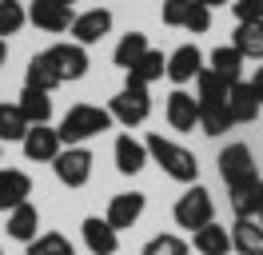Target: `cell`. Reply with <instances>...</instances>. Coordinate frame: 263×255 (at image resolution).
Returning <instances> with one entry per match:
<instances>
[{
  "mask_svg": "<svg viewBox=\"0 0 263 255\" xmlns=\"http://www.w3.org/2000/svg\"><path fill=\"white\" fill-rule=\"evenodd\" d=\"M140 255H192V243L183 235H176V231H160L140 247Z\"/></svg>",
  "mask_w": 263,
  "mask_h": 255,
  "instance_id": "cell-33",
  "label": "cell"
},
{
  "mask_svg": "<svg viewBox=\"0 0 263 255\" xmlns=\"http://www.w3.org/2000/svg\"><path fill=\"white\" fill-rule=\"evenodd\" d=\"M251 88H255V96H259V104H263V60H259V68L251 72V80H247Z\"/></svg>",
  "mask_w": 263,
  "mask_h": 255,
  "instance_id": "cell-36",
  "label": "cell"
},
{
  "mask_svg": "<svg viewBox=\"0 0 263 255\" xmlns=\"http://www.w3.org/2000/svg\"><path fill=\"white\" fill-rule=\"evenodd\" d=\"M44 56L52 60V68H56V76L64 80H84L88 76V68H92V60H88V48L76 44V40H60V44L44 48Z\"/></svg>",
  "mask_w": 263,
  "mask_h": 255,
  "instance_id": "cell-7",
  "label": "cell"
},
{
  "mask_svg": "<svg viewBox=\"0 0 263 255\" xmlns=\"http://www.w3.org/2000/svg\"><path fill=\"white\" fill-rule=\"evenodd\" d=\"M231 44L235 52L243 56V60H263V20H243V24H235L231 32Z\"/></svg>",
  "mask_w": 263,
  "mask_h": 255,
  "instance_id": "cell-23",
  "label": "cell"
},
{
  "mask_svg": "<svg viewBox=\"0 0 263 255\" xmlns=\"http://www.w3.org/2000/svg\"><path fill=\"white\" fill-rule=\"evenodd\" d=\"M215 163H219V179H223L228 188L243 184V179H251V175H259L255 156H251V148H247V143H228V148L219 152Z\"/></svg>",
  "mask_w": 263,
  "mask_h": 255,
  "instance_id": "cell-9",
  "label": "cell"
},
{
  "mask_svg": "<svg viewBox=\"0 0 263 255\" xmlns=\"http://www.w3.org/2000/svg\"><path fill=\"white\" fill-rule=\"evenodd\" d=\"M108 112H112V120L120 128L148 124V116H152V92H148V88H136V84H124V88L108 100Z\"/></svg>",
  "mask_w": 263,
  "mask_h": 255,
  "instance_id": "cell-4",
  "label": "cell"
},
{
  "mask_svg": "<svg viewBox=\"0 0 263 255\" xmlns=\"http://www.w3.org/2000/svg\"><path fill=\"white\" fill-rule=\"evenodd\" d=\"M92 163H96V156L88 152V143H76V148H64L52 159V172L64 188H84L92 179Z\"/></svg>",
  "mask_w": 263,
  "mask_h": 255,
  "instance_id": "cell-6",
  "label": "cell"
},
{
  "mask_svg": "<svg viewBox=\"0 0 263 255\" xmlns=\"http://www.w3.org/2000/svg\"><path fill=\"white\" fill-rule=\"evenodd\" d=\"M172 220H176V227H183V231H199V227H208V223L215 220L212 191L203 188V184H187L183 195L176 199V207H172Z\"/></svg>",
  "mask_w": 263,
  "mask_h": 255,
  "instance_id": "cell-3",
  "label": "cell"
},
{
  "mask_svg": "<svg viewBox=\"0 0 263 255\" xmlns=\"http://www.w3.org/2000/svg\"><path fill=\"white\" fill-rule=\"evenodd\" d=\"M112 24H116V16L108 12V8H88V12H76V20H72V40L76 44H84V48H92V44H100L108 32H112Z\"/></svg>",
  "mask_w": 263,
  "mask_h": 255,
  "instance_id": "cell-12",
  "label": "cell"
},
{
  "mask_svg": "<svg viewBox=\"0 0 263 255\" xmlns=\"http://www.w3.org/2000/svg\"><path fill=\"white\" fill-rule=\"evenodd\" d=\"M167 72V56L160 52V48H148L140 60L132 64L128 72H124V84H136V88H152L156 80H164Z\"/></svg>",
  "mask_w": 263,
  "mask_h": 255,
  "instance_id": "cell-21",
  "label": "cell"
},
{
  "mask_svg": "<svg viewBox=\"0 0 263 255\" xmlns=\"http://www.w3.org/2000/svg\"><path fill=\"white\" fill-rule=\"evenodd\" d=\"M4 64H8V44L0 40V68H4Z\"/></svg>",
  "mask_w": 263,
  "mask_h": 255,
  "instance_id": "cell-38",
  "label": "cell"
},
{
  "mask_svg": "<svg viewBox=\"0 0 263 255\" xmlns=\"http://www.w3.org/2000/svg\"><path fill=\"white\" fill-rule=\"evenodd\" d=\"M259 255H263V251H259Z\"/></svg>",
  "mask_w": 263,
  "mask_h": 255,
  "instance_id": "cell-41",
  "label": "cell"
},
{
  "mask_svg": "<svg viewBox=\"0 0 263 255\" xmlns=\"http://www.w3.org/2000/svg\"><path fill=\"white\" fill-rule=\"evenodd\" d=\"M228 199H231L235 220H259V207H263V175H251V179H243V184L228 188Z\"/></svg>",
  "mask_w": 263,
  "mask_h": 255,
  "instance_id": "cell-17",
  "label": "cell"
},
{
  "mask_svg": "<svg viewBox=\"0 0 263 255\" xmlns=\"http://www.w3.org/2000/svg\"><path fill=\"white\" fill-rule=\"evenodd\" d=\"M80 235H84L88 255H116L120 251V231H116L104 215H88V220L80 223Z\"/></svg>",
  "mask_w": 263,
  "mask_h": 255,
  "instance_id": "cell-16",
  "label": "cell"
},
{
  "mask_svg": "<svg viewBox=\"0 0 263 255\" xmlns=\"http://www.w3.org/2000/svg\"><path fill=\"white\" fill-rule=\"evenodd\" d=\"M228 8H231V16H235V24H243V20H263V0H231Z\"/></svg>",
  "mask_w": 263,
  "mask_h": 255,
  "instance_id": "cell-35",
  "label": "cell"
},
{
  "mask_svg": "<svg viewBox=\"0 0 263 255\" xmlns=\"http://www.w3.org/2000/svg\"><path fill=\"white\" fill-rule=\"evenodd\" d=\"M243 56L235 52V44H219L212 48V56H208V68H212L215 76H223L228 84H235V80H243Z\"/></svg>",
  "mask_w": 263,
  "mask_h": 255,
  "instance_id": "cell-26",
  "label": "cell"
},
{
  "mask_svg": "<svg viewBox=\"0 0 263 255\" xmlns=\"http://www.w3.org/2000/svg\"><path fill=\"white\" fill-rule=\"evenodd\" d=\"M144 143H148V159L167 175V179H176V184H183V188H187V184H199V159H196V152H187L183 143L167 140L164 132H152Z\"/></svg>",
  "mask_w": 263,
  "mask_h": 255,
  "instance_id": "cell-1",
  "label": "cell"
},
{
  "mask_svg": "<svg viewBox=\"0 0 263 255\" xmlns=\"http://www.w3.org/2000/svg\"><path fill=\"white\" fill-rule=\"evenodd\" d=\"M4 235L16 239V243H24V247H28V243L40 235V211H36L32 199L8 211V220H4Z\"/></svg>",
  "mask_w": 263,
  "mask_h": 255,
  "instance_id": "cell-19",
  "label": "cell"
},
{
  "mask_svg": "<svg viewBox=\"0 0 263 255\" xmlns=\"http://www.w3.org/2000/svg\"><path fill=\"white\" fill-rule=\"evenodd\" d=\"M231 116H228V100L223 104H199V132L203 136H228L231 132Z\"/></svg>",
  "mask_w": 263,
  "mask_h": 255,
  "instance_id": "cell-30",
  "label": "cell"
},
{
  "mask_svg": "<svg viewBox=\"0 0 263 255\" xmlns=\"http://www.w3.org/2000/svg\"><path fill=\"white\" fill-rule=\"evenodd\" d=\"M192 247H196V255H235L231 251V231L215 220L208 223V227L192 231Z\"/></svg>",
  "mask_w": 263,
  "mask_h": 255,
  "instance_id": "cell-22",
  "label": "cell"
},
{
  "mask_svg": "<svg viewBox=\"0 0 263 255\" xmlns=\"http://www.w3.org/2000/svg\"><path fill=\"white\" fill-rule=\"evenodd\" d=\"M24 255H76L72 239L60 235V231H40V235L24 247Z\"/></svg>",
  "mask_w": 263,
  "mask_h": 255,
  "instance_id": "cell-32",
  "label": "cell"
},
{
  "mask_svg": "<svg viewBox=\"0 0 263 255\" xmlns=\"http://www.w3.org/2000/svg\"><path fill=\"white\" fill-rule=\"evenodd\" d=\"M259 96H255V88L247 84V80H235L228 88V116L231 124H255L259 120Z\"/></svg>",
  "mask_w": 263,
  "mask_h": 255,
  "instance_id": "cell-18",
  "label": "cell"
},
{
  "mask_svg": "<svg viewBox=\"0 0 263 255\" xmlns=\"http://www.w3.org/2000/svg\"><path fill=\"white\" fill-rule=\"evenodd\" d=\"M24 24H28V8L20 0H0V40L4 36H16Z\"/></svg>",
  "mask_w": 263,
  "mask_h": 255,
  "instance_id": "cell-34",
  "label": "cell"
},
{
  "mask_svg": "<svg viewBox=\"0 0 263 255\" xmlns=\"http://www.w3.org/2000/svg\"><path fill=\"white\" fill-rule=\"evenodd\" d=\"M228 88L231 84L223 76H215L212 68H203L196 76V100L199 104H223V100H228Z\"/></svg>",
  "mask_w": 263,
  "mask_h": 255,
  "instance_id": "cell-31",
  "label": "cell"
},
{
  "mask_svg": "<svg viewBox=\"0 0 263 255\" xmlns=\"http://www.w3.org/2000/svg\"><path fill=\"white\" fill-rule=\"evenodd\" d=\"M231 251H235V255H259L263 251V227H259V220H235V223H231Z\"/></svg>",
  "mask_w": 263,
  "mask_h": 255,
  "instance_id": "cell-25",
  "label": "cell"
},
{
  "mask_svg": "<svg viewBox=\"0 0 263 255\" xmlns=\"http://www.w3.org/2000/svg\"><path fill=\"white\" fill-rule=\"evenodd\" d=\"M28 195H32V175L20 168H0V211L28 204Z\"/></svg>",
  "mask_w": 263,
  "mask_h": 255,
  "instance_id": "cell-20",
  "label": "cell"
},
{
  "mask_svg": "<svg viewBox=\"0 0 263 255\" xmlns=\"http://www.w3.org/2000/svg\"><path fill=\"white\" fill-rule=\"evenodd\" d=\"M160 20L167 28H180V32H192V36H203L212 28V8H203L196 0H164L160 8Z\"/></svg>",
  "mask_w": 263,
  "mask_h": 255,
  "instance_id": "cell-5",
  "label": "cell"
},
{
  "mask_svg": "<svg viewBox=\"0 0 263 255\" xmlns=\"http://www.w3.org/2000/svg\"><path fill=\"white\" fill-rule=\"evenodd\" d=\"M20 152H24L28 163H52L64 152V143H60V132L52 124H32L24 132V140H20Z\"/></svg>",
  "mask_w": 263,
  "mask_h": 255,
  "instance_id": "cell-8",
  "label": "cell"
},
{
  "mask_svg": "<svg viewBox=\"0 0 263 255\" xmlns=\"http://www.w3.org/2000/svg\"><path fill=\"white\" fill-rule=\"evenodd\" d=\"M196 4H203V8H228V0H196Z\"/></svg>",
  "mask_w": 263,
  "mask_h": 255,
  "instance_id": "cell-37",
  "label": "cell"
},
{
  "mask_svg": "<svg viewBox=\"0 0 263 255\" xmlns=\"http://www.w3.org/2000/svg\"><path fill=\"white\" fill-rule=\"evenodd\" d=\"M112 159H116V172H120V175H140L152 163V159H148V143L136 140L132 132H120V136H116Z\"/></svg>",
  "mask_w": 263,
  "mask_h": 255,
  "instance_id": "cell-13",
  "label": "cell"
},
{
  "mask_svg": "<svg viewBox=\"0 0 263 255\" xmlns=\"http://www.w3.org/2000/svg\"><path fill=\"white\" fill-rule=\"evenodd\" d=\"M16 108L24 112V120H28V124H48V120H52V96L24 84L20 96H16Z\"/></svg>",
  "mask_w": 263,
  "mask_h": 255,
  "instance_id": "cell-24",
  "label": "cell"
},
{
  "mask_svg": "<svg viewBox=\"0 0 263 255\" xmlns=\"http://www.w3.org/2000/svg\"><path fill=\"white\" fill-rule=\"evenodd\" d=\"M24 84H28V88H40V92L52 96L60 84H64V80L56 76V68H52V60L44 56V52H36L32 60H28V68H24Z\"/></svg>",
  "mask_w": 263,
  "mask_h": 255,
  "instance_id": "cell-27",
  "label": "cell"
},
{
  "mask_svg": "<svg viewBox=\"0 0 263 255\" xmlns=\"http://www.w3.org/2000/svg\"><path fill=\"white\" fill-rule=\"evenodd\" d=\"M148 48H152V44H148V36H144V32H124V36H120V44L112 48V64L128 72L132 64L148 52Z\"/></svg>",
  "mask_w": 263,
  "mask_h": 255,
  "instance_id": "cell-28",
  "label": "cell"
},
{
  "mask_svg": "<svg viewBox=\"0 0 263 255\" xmlns=\"http://www.w3.org/2000/svg\"><path fill=\"white\" fill-rule=\"evenodd\" d=\"M112 112L100 108V104H72V108L60 116V124H56V132H60V143L64 148H76V143H88L96 140V136H104V132H112Z\"/></svg>",
  "mask_w": 263,
  "mask_h": 255,
  "instance_id": "cell-2",
  "label": "cell"
},
{
  "mask_svg": "<svg viewBox=\"0 0 263 255\" xmlns=\"http://www.w3.org/2000/svg\"><path fill=\"white\" fill-rule=\"evenodd\" d=\"M144 207H148V195H144V191H120V195H112V199H108L104 220L112 223L116 231H124V227H136V223H140Z\"/></svg>",
  "mask_w": 263,
  "mask_h": 255,
  "instance_id": "cell-15",
  "label": "cell"
},
{
  "mask_svg": "<svg viewBox=\"0 0 263 255\" xmlns=\"http://www.w3.org/2000/svg\"><path fill=\"white\" fill-rule=\"evenodd\" d=\"M164 120L172 132H196L199 128V100L183 88H172L164 100Z\"/></svg>",
  "mask_w": 263,
  "mask_h": 255,
  "instance_id": "cell-10",
  "label": "cell"
},
{
  "mask_svg": "<svg viewBox=\"0 0 263 255\" xmlns=\"http://www.w3.org/2000/svg\"><path fill=\"white\" fill-rule=\"evenodd\" d=\"M72 4H60V0H32V8H28V24H36L40 32H68L72 28Z\"/></svg>",
  "mask_w": 263,
  "mask_h": 255,
  "instance_id": "cell-14",
  "label": "cell"
},
{
  "mask_svg": "<svg viewBox=\"0 0 263 255\" xmlns=\"http://www.w3.org/2000/svg\"><path fill=\"white\" fill-rule=\"evenodd\" d=\"M259 227H263V207H259Z\"/></svg>",
  "mask_w": 263,
  "mask_h": 255,
  "instance_id": "cell-39",
  "label": "cell"
},
{
  "mask_svg": "<svg viewBox=\"0 0 263 255\" xmlns=\"http://www.w3.org/2000/svg\"><path fill=\"white\" fill-rule=\"evenodd\" d=\"M208 68V56L199 52L196 44H180L172 56H167V72L164 76L176 84V88H183V84H196V76Z\"/></svg>",
  "mask_w": 263,
  "mask_h": 255,
  "instance_id": "cell-11",
  "label": "cell"
},
{
  "mask_svg": "<svg viewBox=\"0 0 263 255\" xmlns=\"http://www.w3.org/2000/svg\"><path fill=\"white\" fill-rule=\"evenodd\" d=\"M60 4H76V0H60Z\"/></svg>",
  "mask_w": 263,
  "mask_h": 255,
  "instance_id": "cell-40",
  "label": "cell"
},
{
  "mask_svg": "<svg viewBox=\"0 0 263 255\" xmlns=\"http://www.w3.org/2000/svg\"><path fill=\"white\" fill-rule=\"evenodd\" d=\"M28 128L32 124L24 120V112H20L16 104H4V100H0V143H20Z\"/></svg>",
  "mask_w": 263,
  "mask_h": 255,
  "instance_id": "cell-29",
  "label": "cell"
}]
</instances>
